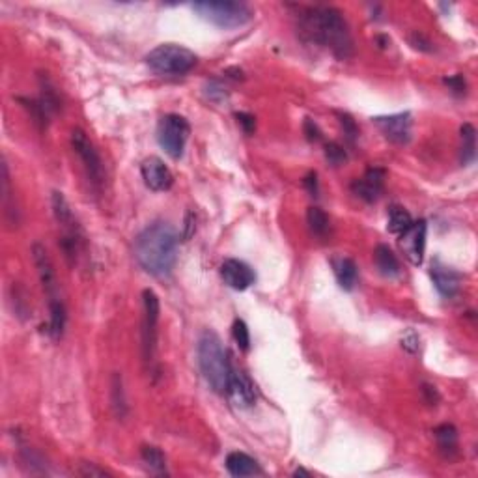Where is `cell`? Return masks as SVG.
I'll return each instance as SVG.
<instances>
[{"instance_id": "cell-14", "label": "cell", "mask_w": 478, "mask_h": 478, "mask_svg": "<svg viewBox=\"0 0 478 478\" xmlns=\"http://www.w3.org/2000/svg\"><path fill=\"white\" fill-rule=\"evenodd\" d=\"M221 277L224 284H228L232 290H237V292L247 290L256 281V275H254L251 267L245 262H241V260H234V258L222 264Z\"/></svg>"}, {"instance_id": "cell-3", "label": "cell", "mask_w": 478, "mask_h": 478, "mask_svg": "<svg viewBox=\"0 0 478 478\" xmlns=\"http://www.w3.org/2000/svg\"><path fill=\"white\" fill-rule=\"evenodd\" d=\"M198 366L207 381V385L217 394H224L228 389V379L232 374V364L228 353L222 346V340L213 331H204L198 338Z\"/></svg>"}, {"instance_id": "cell-23", "label": "cell", "mask_w": 478, "mask_h": 478, "mask_svg": "<svg viewBox=\"0 0 478 478\" xmlns=\"http://www.w3.org/2000/svg\"><path fill=\"white\" fill-rule=\"evenodd\" d=\"M477 157V131L471 124L462 126V165H469Z\"/></svg>"}, {"instance_id": "cell-34", "label": "cell", "mask_w": 478, "mask_h": 478, "mask_svg": "<svg viewBox=\"0 0 478 478\" xmlns=\"http://www.w3.org/2000/svg\"><path fill=\"white\" fill-rule=\"evenodd\" d=\"M236 118H237V124L243 127V131H245V133L254 131V127H256L254 116L247 114V112H239V114H236Z\"/></svg>"}, {"instance_id": "cell-2", "label": "cell", "mask_w": 478, "mask_h": 478, "mask_svg": "<svg viewBox=\"0 0 478 478\" xmlns=\"http://www.w3.org/2000/svg\"><path fill=\"white\" fill-rule=\"evenodd\" d=\"M135 258L138 266L153 277H168L178 260L176 230L165 221L151 222L136 236Z\"/></svg>"}, {"instance_id": "cell-16", "label": "cell", "mask_w": 478, "mask_h": 478, "mask_svg": "<svg viewBox=\"0 0 478 478\" xmlns=\"http://www.w3.org/2000/svg\"><path fill=\"white\" fill-rule=\"evenodd\" d=\"M430 277H432L433 284L438 288V292L443 297H454L460 290V275L450 267L445 266H432V271H430Z\"/></svg>"}, {"instance_id": "cell-6", "label": "cell", "mask_w": 478, "mask_h": 478, "mask_svg": "<svg viewBox=\"0 0 478 478\" xmlns=\"http://www.w3.org/2000/svg\"><path fill=\"white\" fill-rule=\"evenodd\" d=\"M189 135H191V126L180 114L163 116L159 126H157V141H159V146L172 159H180L183 156Z\"/></svg>"}, {"instance_id": "cell-5", "label": "cell", "mask_w": 478, "mask_h": 478, "mask_svg": "<svg viewBox=\"0 0 478 478\" xmlns=\"http://www.w3.org/2000/svg\"><path fill=\"white\" fill-rule=\"evenodd\" d=\"M192 8L202 19L221 28H239L252 19V10L243 2H197Z\"/></svg>"}, {"instance_id": "cell-12", "label": "cell", "mask_w": 478, "mask_h": 478, "mask_svg": "<svg viewBox=\"0 0 478 478\" xmlns=\"http://www.w3.org/2000/svg\"><path fill=\"white\" fill-rule=\"evenodd\" d=\"M32 258H34L41 286H43V292L47 293V297H49V301L50 299H58V281H56L55 267H53V262H50L49 252H47V249L41 243H34Z\"/></svg>"}, {"instance_id": "cell-19", "label": "cell", "mask_w": 478, "mask_h": 478, "mask_svg": "<svg viewBox=\"0 0 478 478\" xmlns=\"http://www.w3.org/2000/svg\"><path fill=\"white\" fill-rule=\"evenodd\" d=\"M50 202H53V213H55V219L62 227V230L64 232L81 230L79 224H77L75 217H73V212H71V206L67 204L66 197H64L62 192H53V200Z\"/></svg>"}, {"instance_id": "cell-10", "label": "cell", "mask_w": 478, "mask_h": 478, "mask_svg": "<svg viewBox=\"0 0 478 478\" xmlns=\"http://www.w3.org/2000/svg\"><path fill=\"white\" fill-rule=\"evenodd\" d=\"M376 126L387 141L394 144H408L411 138V114L409 112H400V114L381 116L376 118Z\"/></svg>"}, {"instance_id": "cell-31", "label": "cell", "mask_w": 478, "mask_h": 478, "mask_svg": "<svg viewBox=\"0 0 478 478\" xmlns=\"http://www.w3.org/2000/svg\"><path fill=\"white\" fill-rule=\"evenodd\" d=\"M338 118H340V126H342V129H344V135H346L347 141L353 144L355 138L359 136V129H357V126H355V121H353L347 114H338Z\"/></svg>"}, {"instance_id": "cell-22", "label": "cell", "mask_w": 478, "mask_h": 478, "mask_svg": "<svg viewBox=\"0 0 478 478\" xmlns=\"http://www.w3.org/2000/svg\"><path fill=\"white\" fill-rule=\"evenodd\" d=\"M433 435H435L439 450L445 456L450 458V456L458 452V430L454 428L452 424H441V426L433 430Z\"/></svg>"}, {"instance_id": "cell-27", "label": "cell", "mask_w": 478, "mask_h": 478, "mask_svg": "<svg viewBox=\"0 0 478 478\" xmlns=\"http://www.w3.org/2000/svg\"><path fill=\"white\" fill-rule=\"evenodd\" d=\"M40 86H41L40 103L43 105V109H45L49 114H53V112H56L58 109H60V99H58V94H56L55 86L47 81V77H40Z\"/></svg>"}, {"instance_id": "cell-36", "label": "cell", "mask_w": 478, "mask_h": 478, "mask_svg": "<svg viewBox=\"0 0 478 478\" xmlns=\"http://www.w3.org/2000/svg\"><path fill=\"white\" fill-rule=\"evenodd\" d=\"M79 474H82V477H107V471H103V469L96 467L94 463H82L81 471H79Z\"/></svg>"}, {"instance_id": "cell-25", "label": "cell", "mask_w": 478, "mask_h": 478, "mask_svg": "<svg viewBox=\"0 0 478 478\" xmlns=\"http://www.w3.org/2000/svg\"><path fill=\"white\" fill-rule=\"evenodd\" d=\"M307 222H308V228H310V232H313L314 236H317V237L327 236L329 217H327V213L323 212V210H320V207H316V206L308 207Z\"/></svg>"}, {"instance_id": "cell-26", "label": "cell", "mask_w": 478, "mask_h": 478, "mask_svg": "<svg viewBox=\"0 0 478 478\" xmlns=\"http://www.w3.org/2000/svg\"><path fill=\"white\" fill-rule=\"evenodd\" d=\"M411 215H409L408 210H403V207L400 206H393L391 210H389V232H393V234H402V232L408 230L409 227H411Z\"/></svg>"}, {"instance_id": "cell-8", "label": "cell", "mask_w": 478, "mask_h": 478, "mask_svg": "<svg viewBox=\"0 0 478 478\" xmlns=\"http://www.w3.org/2000/svg\"><path fill=\"white\" fill-rule=\"evenodd\" d=\"M71 146L79 156L86 168V174L92 180L94 185H99L103 180V165H101V157L97 153L96 146L92 144V141L86 136L82 129H73L71 131Z\"/></svg>"}, {"instance_id": "cell-38", "label": "cell", "mask_w": 478, "mask_h": 478, "mask_svg": "<svg viewBox=\"0 0 478 478\" xmlns=\"http://www.w3.org/2000/svg\"><path fill=\"white\" fill-rule=\"evenodd\" d=\"M423 394H424V398H426V402H428L430 406H435V403H438L439 394H438V391H435V387H432V385H428V383H424Z\"/></svg>"}, {"instance_id": "cell-11", "label": "cell", "mask_w": 478, "mask_h": 478, "mask_svg": "<svg viewBox=\"0 0 478 478\" xmlns=\"http://www.w3.org/2000/svg\"><path fill=\"white\" fill-rule=\"evenodd\" d=\"M141 174L148 189L156 192L168 191L172 183H174V176H172L170 168L159 157H148V159H144L141 166Z\"/></svg>"}, {"instance_id": "cell-24", "label": "cell", "mask_w": 478, "mask_h": 478, "mask_svg": "<svg viewBox=\"0 0 478 478\" xmlns=\"http://www.w3.org/2000/svg\"><path fill=\"white\" fill-rule=\"evenodd\" d=\"M142 462L146 465V469L153 474H166V462L165 454L157 447H144L142 448Z\"/></svg>"}, {"instance_id": "cell-7", "label": "cell", "mask_w": 478, "mask_h": 478, "mask_svg": "<svg viewBox=\"0 0 478 478\" xmlns=\"http://www.w3.org/2000/svg\"><path fill=\"white\" fill-rule=\"evenodd\" d=\"M142 305H144V322H142V346H144V357L151 361L156 352L157 342V323H159V297L153 290L146 288L142 292Z\"/></svg>"}, {"instance_id": "cell-1", "label": "cell", "mask_w": 478, "mask_h": 478, "mask_svg": "<svg viewBox=\"0 0 478 478\" xmlns=\"http://www.w3.org/2000/svg\"><path fill=\"white\" fill-rule=\"evenodd\" d=\"M299 28L307 40L325 47L342 60L353 55L352 32L337 8H329V6L307 8L299 16Z\"/></svg>"}, {"instance_id": "cell-18", "label": "cell", "mask_w": 478, "mask_h": 478, "mask_svg": "<svg viewBox=\"0 0 478 478\" xmlns=\"http://www.w3.org/2000/svg\"><path fill=\"white\" fill-rule=\"evenodd\" d=\"M331 264H332V269H335V277H337L340 288H342V290H347V292L353 290L359 278L357 264L353 262L352 258H344V256L335 258Z\"/></svg>"}, {"instance_id": "cell-20", "label": "cell", "mask_w": 478, "mask_h": 478, "mask_svg": "<svg viewBox=\"0 0 478 478\" xmlns=\"http://www.w3.org/2000/svg\"><path fill=\"white\" fill-rule=\"evenodd\" d=\"M66 322H67V314H66V307H64V303L62 299H50L49 301V327H47V332H49L50 337L58 340L64 335V329H66Z\"/></svg>"}, {"instance_id": "cell-33", "label": "cell", "mask_w": 478, "mask_h": 478, "mask_svg": "<svg viewBox=\"0 0 478 478\" xmlns=\"http://www.w3.org/2000/svg\"><path fill=\"white\" fill-rule=\"evenodd\" d=\"M445 85H447L448 88L454 92V94H458V96L465 94V88H467V85H465V79H463L462 75L448 77V79H445Z\"/></svg>"}, {"instance_id": "cell-17", "label": "cell", "mask_w": 478, "mask_h": 478, "mask_svg": "<svg viewBox=\"0 0 478 478\" xmlns=\"http://www.w3.org/2000/svg\"><path fill=\"white\" fill-rule=\"evenodd\" d=\"M227 469L232 477H258L262 469L254 458L245 452H230L227 456Z\"/></svg>"}, {"instance_id": "cell-39", "label": "cell", "mask_w": 478, "mask_h": 478, "mask_svg": "<svg viewBox=\"0 0 478 478\" xmlns=\"http://www.w3.org/2000/svg\"><path fill=\"white\" fill-rule=\"evenodd\" d=\"M305 187H307V191L310 192V197H317V176L314 172H310L305 180H303Z\"/></svg>"}, {"instance_id": "cell-15", "label": "cell", "mask_w": 478, "mask_h": 478, "mask_svg": "<svg viewBox=\"0 0 478 478\" xmlns=\"http://www.w3.org/2000/svg\"><path fill=\"white\" fill-rule=\"evenodd\" d=\"M385 170L383 168H370L361 180H355L352 185L353 192L364 202H376L383 191Z\"/></svg>"}, {"instance_id": "cell-32", "label": "cell", "mask_w": 478, "mask_h": 478, "mask_svg": "<svg viewBox=\"0 0 478 478\" xmlns=\"http://www.w3.org/2000/svg\"><path fill=\"white\" fill-rule=\"evenodd\" d=\"M303 131H305V135H307V138L310 142L322 141V131H320V127H317L316 121L310 120V118H307V120H305Z\"/></svg>"}, {"instance_id": "cell-40", "label": "cell", "mask_w": 478, "mask_h": 478, "mask_svg": "<svg viewBox=\"0 0 478 478\" xmlns=\"http://www.w3.org/2000/svg\"><path fill=\"white\" fill-rule=\"evenodd\" d=\"M192 234H195V215H192V213H187L185 227H183V239H189Z\"/></svg>"}, {"instance_id": "cell-30", "label": "cell", "mask_w": 478, "mask_h": 478, "mask_svg": "<svg viewBox=\"0 0 478 478\" xmlns=\"http://www.w3.org/2000/svg\"><path fill=\"white\" fill-rule=\"evenodd\" d=\"M325 157H327V161L331 163L332 166L344 165L347 159L346 150H344L340 144H337V142H329L327 146H325Z\"/></svg>"}, {"instance_id": "cell-41", "label": "cell", "mask_w": 478, "mask_h": 478, "mask_svg": "<svg viewBox=\"0 0 478 478\" xmlns=\"http://www.w3.org/2000/svg\"><path fill=\"white\" fill-rule=\"evenodd\" d=\"M299 474H305V477H310V473H308V471H305V469H297L295 473H293V477H299Z\"/></svg>"}, {"instance_id": "cell-4", "label": "cell", "mask_w": 478, "mask_h": 478, "mask_svg": "<svg viewBox=\"0 0 478 478\" xmlns=\"http://www.w3.org/2000/svg\"><path fill=\"white\" fill-rule=\"evenodd\" d=\"M146 64L159 75H185L197 66V55L176 43H163L148 53Z\"/></svg>"}, {"instance_id": "cell-9", "label": "cell", "mask_w": 478, "mask_h": 478, "mask_svg": "<svg viewBox=\"0 0 478 478\" xmlns=\"http://www.w3.org/2000/svg\"><path fill=\"white\" fill-rule=\"evenodd\" d=\"M426 221H417L411 222V227L406 232L400 234V249L403 251L406 258L413 266H420L424 262V249H426Z\"/></svg>"}, {"instance_id": "cell-21", "label": "cell", "mask_w": 478, "mask_h": 478, "mask_svg": "<svg viewBox=\"0 0 478 478\" xmlns=\"http://www.w3.org/2000/svg\"><path fill=\"white\" fill-rule=\"evenodd\" d=\"M374 258H376V266H378L379 273H381L383 277L394 278L402 271L396 254L387 245H378V249L374 252Z\"/></svg>"}, {"instance_id": "cell-37", "label": "cell", "mask_w": 478, "mask_h": 478, "mask_svg": "<svg viewBox=\"0 0 478 478\" xmlns=\"http://www.w3.org/2000/svg\"><path fill=\"white\" fill-rule=\"evenodd\" d=\"M411 45L415 47V49L420 50H432V43H430L423 34H418V32H415V34L411 36Z\"/></svg>"}, {"instance_id": "cell-13", "label": "cell", "mask_w": 478, "mask_h": 478, "mask_svg": "<svg viewBox=\"0 0 478 478\" xmlns=\"http://www.w3.org/2000/svg\"><path fill=\"white\" fill-rule=\"evenodd\" d=\"M227 393L237 408L247 409L256 403V389H254V383L251 381V378L245 372L232 370Z\"/></svg>"}, {"instance_id": "cell-35", "label": "cell", "mask_w": 478, "mask_h": 478, "mask_svg": "<svg viewBox=\"0 0 478 478\" xmlns=\"http://www.w3.org/2000/svg\"><path fill=\"white\" fill-rule=\"evenodd\" d=\"M402 347L408 349L409 353H415L418 349V337L413 331H409L408 335H403L402 338Z\"/></svg>"}, {"instance_id": "cell-28", "label": "cell", "mask_w": 478, "mask_h": 478, "mask_svg": "<svg viewBox=\"0 0 478 478\" xmlns=\"http://www.w3.org/2000/svg\"><path fill=\"white\" fill-rule=\"evenodd\" d=\"M112 406L116 409V415L118 417H126V396H124V387H121V378L116 374L112 378Z\"/></svg>"}, {"instance_id": "cell-29", "label": "cell", "mask_w": 478, "mask_h": 478, "mask_svg": "<svg viewBox=\"0 0 478 478\" xmlns=\"http://www.w3.org/2000/svg\"><path fill=\"white\" fill-rule=\"evenodd\" d=\"M232 335H234V340H236L237 346L241 347L243 352H249V347H251V335H249V329L245 325V322L236 320L234 327H232Z\"/></svg>"}]
</instances>
